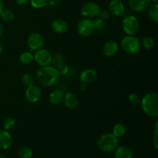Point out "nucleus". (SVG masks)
Masks as SVG:
<instances>
[{"label":"nucleus","mask_w":158,"mask_h":158,"mask_svg":"<svg viewBox=\"0 0 158 158\" xmlns=\"http://www.w3.org/2000/svg\"><path fill=\"white\" fill-rule=\"evenodd\" d=\"M60 71L53 66H41L36 73L39 83L44 86L50 87L56 84L60 80Z\"/></svg>","instance_id":"1"},{"label":"nucleus","mask_w":158,"mask_h":158,"mask_svg":"<svg viewBox=\"0 0 158 158\" xmlns=\"http://www.w3.org/2000/svg\"><path fill=\"white\" fill-rule=\"evenodd\" d=\"M141 108L144 114L152 118L158 117V94L148 93L140 101Z\"/></svg>","instance_id":"2"},{"label":"nucleus","mask_w":158,"mask_h":158,"mask_svg":"<svg viewBox=\"0 0 158 158\" xmlns=\"http://www.w3.org/2000/svg\"><path fill=\"white\" fill-rule=\"evenodd\" d=\"M118 138L113 134H104L99 137L97 146L103 152H111L118 147Z\"/></svg>","instance_id":"3"},{"label":"nucleus","mask_w":158,"mask_h":158,"mask_svg":"<svg viewBox=\"0 0 158 158\" xmlns=\"http://www.w3.org/2000/svg\"><path fill=\"white\" fill-rule=\"evenodd\" d=\"M121 47L123 51L128 54L137 53L140 49V42L138 38L134 35H126L121 41Z\"/></svg>","instance_id":"4"},{"label":"nucleus","mask_w":158,"mask_h":158,"mask_svg":"<svg viewBox=\"0 0 158 158\" xmlns=\"http://www.w3.org/2000/svg\"><path fill=\"white\" fill-rule=\"evenodd\" d=\"M122 28L127 35H134L140 29V22L134 15H127L122 21Z\"/></svg>","instance_id":"5"},{"label":"nucleus","mask_w":158,"mask_h":158,"mask_svg":"<svg viewBox=\"0 0 158 158\" xmlns=\"http://www.w3.org/2000/svg\"><path fill=\"white\" fill-rule=\"evenodd\" d=\"M95 26L93 20L90 19H83L77 24V32L80 35L88 37L94 33Z\"/></svg>","instance_id":"6"},{"label":"nucleus","mask_w":158,"mask_h":158,"mask_svg":"<svg viewBox=\"0 0 158 158\" xmlns=\"http://www.w3.org/2000/svg\"><path fill=\"white\" fill-rule=\"evenodd\" d=\"M100 11V7L97 3L94 2H86L82 6L81 15L86 19H93L97 17L99 15Z\"/></svg>","instance_id":"7"},{"label":"nucleus","mask_w":158,"mask_h":158,"mask_svg":"<svg viewBox=\"0 0 158 158\" xmlns=\"http://www.w3.org/2000/svg\"><path fill=\"white\" fill-rule=\"evenodd\" d=\"M34 60L40 66H49L52 61V56L49 50L46 49H41L36 50L33 55Z\"/></svg>","instance_id":"8"},{"label":"nucleus","mask_w":158,"mask_h":158,"mask_svg":"<svg viewBox=\"0 0 158 158\" xmlns=\"http://www.w3.org/2000/svg\"><path fill=\"white\" fill-rule=\"evenodd\" d=\"M26 98L29 103H36L41 99L42 91L40 86L35 84L27 86L26 93H25Z\"/></svg>","instance_id":"9"},{"label":"nucleus","mask_w":158,"mask_h":158,"mask_svg":"<svg viewBox=\"0 0 158 158\" xmlns=\"http://www.w3.org/2000/svg\"><path fill=\"white\" fill-rule=\"evenodd\" d=\"M44 42L43 36L38 32H34L31 34L27 40L29 47L32 50L35 51L43 48V46H44Z\"/></svg>","instance_id":"10"},{"label":"nucleus","mask_w":158,"mask_h":158,"mask_svg":"<svg viewBox=\"0 0 158 158\" xmlns=\"http://www.w3.org/2000/svg\"><path fill=\"white\" fill-rule=\"evenodd\" d=\"M151 5V0H129V6L136 12H143L148 10Z\"/></svg>","instance_id":"11"},{"label":"nucleus","mask_w":158,"mask_h":158,"mask_svg":"<svg viewBox=\"0 0 158 158\" xmlns=\"http://www.w3.org/2000/svg\"><path fill=\"white\" fill-rule=\"evenodd\" d=\"M98 78V74L97 72L94 69H87L82 71L80 75V81L83 83V84H90L94 83Z\"/></svg>","instance_id":"12"},{"label":"nucleus","mask_w":158,"mask_h":158,"mask_svg":"<svg viewBox=\"0 0 158 158\" xmlns=\"http://www.w3.org/2000/svg\"><path fill=\"white\" fill-rule=\"evenodd\" d=\"M109 12L115 16H120L124 12L125 7L120 0H111L109 3Z\"/></svg>","instance_id":"13"},{"label":"nucleus","mask_w":158,"mask_h":158,"mask_svg":"<svg viewBox=\"0 0 158 158\" xmlns=\"http://www.w3.org/2000/svg\"><path fill=\"white\" fill-rule=\"evenodd\" d=\"M103 52L107 57L115 56L119 52L118 43L114 40H110L104 44L103 47Z\"/></svg>","instance_id":"14"},{"label":"nucleus","mask_w":158,"mask_h":158,"mask_svg":"<svg viewBox=\"0 0 158 158\" xmlns=\"http://www.w3.org/2000/svg\"><path fill=\"white\" fill-rule=\"evenodd\" d=\"M12 137L6 130L0 131V149L7 150L12 146Z\"/></svg>","instance_id":"15"},{"label":"nucleus","mask_w":158,"mask_h":158,"mask_svg":"<svg viewBox=\"0 0 158 158\" xmlns=\"http://www.w3.org/2000/svg\"><path fill=\"white\" fill-rule=\"evenodd\" d=\"M63 103L68 109H74L79 104V99L75 94L67 92L63 95Z\"/></svg>","instance_id":"16"},{"label":"nucleus","mask_w":158,"mask_h":158,"mask_svg":"<svg viewBox=\"0 0 158 158\" xmlns=\"http://www.w3.org/2000/svg\"><path fill=\"white\" fill-rule=\"evenodd\" d=\"M51 28L56 33L63 34L67 31L68 24L66 20L63 19H57L52 22L51 24Z\"/></svg>","instance_id":"17"},{"label":"nucleus","mask_w":158,"mask_h":158,"mask_svg":"<svg viewBox=\"0 0 158 158\" xmlns=\"http://www.w3.org/2000/svg\"><path fill=\"white\" fill-rule=\"evenodd\" d=\"M115 158H133V151L130 148L127 146L117 147L116 148Z\"/></svg>","instance_id":"18"},{"label":"nucleus","mask_w":158,"mask_h":158,"mask_svg":"<svg viewBox=\"0 0 158 158\" xmlns=\"http://www.w3.org/2000/svg\"><path fill=\"white\" fill-rule=\"evenodd\" d=\"M63 93L60 89H56L49 95V101L52 104L58 105L63 100Z\"/></svg>","instance_id":"19"},{"label":"nucleus","mask_w":158,"mask_h":158,"mask_svg":"<svg viewBox=\"0 0 158 158\" xmlns=\"http://www.w3.org/2000/svg\"><path fill=\"white\" fill-rule=\"evenodd\" d=\"M148 15L150 19L154 23H157L158 22V4L154 3L151 5L148 9Z\"/></svg>","instance_id":"20"},{"label":"nucleus","mask_w":158,"mask_h":158,"mask_svg":"<svg viewBox=\"0 0 158 158\" xmlns=\"http://www.w3.org/2000/svg\"><path fill=\"white\" fill-rule=\"evenodd\" d=\"M126 127L124 126L123 124L122 123H116L115 125L114 126V128H113V133L112 134L115 136L116 137H121L126 134Z\"/></svg>","instance_id":"21"},{"label":"nucleus","mask_w":158,"mask_h":158,"mask_svg":"<svg viewBox=\"0 0 158 158\" xmlns=\"http://www.w3.org/2000/svg\"><path fill=\"white\" fill-rule=\"evenodd\" d=\"M1 15L2 19L4 22L8 23H10L12 22H13V20L15 19V14L10 9H3L2 12L0 14Z\"/></svg>","instance_id":"22"},{"label":"nucleus","mask_w":158,"mask_h":158,"mask_svg":"<svg viewBox=\"0 0 158 158\" xmlns=\"http://www.w3.org/2000/svg\"><path fill=\"white\" fill-rule=\"evenodd\" d=\"M20 62L25 65H29L34 61L33 54L29 52H25L21 54L19 57Z\"/></svg>","instance_id":"23"},{"label":"nucleus","mask_w":158,"mask_h":158,"mask_svg":"<svg viewBox=\"0 0 158 158\" xmlns=\"http://www.w3.org/2000/svg\"><path fill=\"white\" fill-rule=\"evenodd\" d=\"M141 44L146 49H151L155 46V40L151 36H145L142 40Z\"/></svg>","instance_id":"24"},{"label":"nucleus","mask_w":158,"mask_h":158,"mask_svg":"<svg viewBox=\"0 0 158 158\" xmlns=\"http://www.w3.org/2000/svg\"><path fill=\"white\" fill-rule=\"evenodd\" d=\"M16 126V120L13 117H7L3 121V128L6 131H10Z\"/></svg>","instance_id":"25"},{"label":"nucleus","mask_w":158,"mask_h":158,"mask_svg":"<svg viewBox=\"0 0 158 158\" xmlns=\"http://www.w3.org/2000/svg\"><path fill=\"white\" fill-rule=\"evenodd\" d=\"M19 156L20 158H32V151L28 147H23L19 151Z\"/></svg>","instance_id":"26"},{"label":"nucleus","mask_w":158,"mask_h":158,"mask_svg":"<svg viewBox=\"0 0 158 158\" xmlns=\"http://www.w3.org/2000/svg\"><path fill=\"white\" fill-rule=\"evenodd\" d=\"M31 6L35 9H42L47 6L49 0H29Z\"/></svg>","instance_id":"27"},{"label":"nucleus","mask_w":158,"mask_h":158,"mask_svg":"<svg viewBox=\"0 0 158 158\" xmlns=\"http://www.w3.org/2000/svg\"><path fill=\"white\" fill-rule=\"evenodd\" d=\"M22 82L23 83V84L26 85V86H29L31 85L34 84V82H35V80H34L33 76L31 75L29 73H25L24 75L22 77Z\"/></svg>","instance_id":"28"},{"label":"nucleus","mask_w":158,"mask_h":158,"mask_svg":"<svg viewBox=\"0 0 158 158\" xmlns=\"http://www.w3.org/2000/svg\"><path fill=\"white\" fill-rule=\"evenodd\" d=\"M128 98H129V101L133 105H137L140 103V98H139L138 95L135 93H131L129 97H128Z\"/></svg>","instance_id":"29"},{"label":"nucleus","mask_w":158,"mask_h":158,"mask_svg":"<svg viewBox=\"0 0 158 158\" xmlns=\"http://www.w3.org/2000/svg\"><path fill=\"white\" fill-rule=\"evenodd\" d=\"M94 23L95 29H97V30H103L105 28V22L101 19H97L95 21H94Z\"/></svg>","instance_id":"30"},{"label":"nucleus","mask_w":158,"mask_h":158,"mask_svg":"<svg viewBox=\"0 0 158 158\" xmlns=\"http://www.w3.org/2000/svg\"><path fill=\"white\" fill-rule=\"evenodd\" d=\"M158 122L156 121L155 126H154V144L156 149H157V134H158Z\"/></svg>","instance_id":"31"},{"label":"nucleus","mask_w":158,"mask_h":158,"mask_svg":"<svg viewBox=\"0 0 158 158\" xmlns=\"http://www.w3.org/2000/svg\"><path fill=\"white\" fill-rule=\"evenodd\" d=\"M99 16H100V19L103 20H106L110 18V12H108L107 10H101L100 9V13H99Z\"/></svg>","instance_id":"32"},{"label":"nucleus","mask_w":158,"mask_h":158,"mask_svg":"<svg viewBox=\"0 0 158 158\" xmlns=\"http://www.w3.org/2000/svg\"><path fill=\"white\" fill-rule=\"evenodd\" d=\"M61 0H49V3L48 4L51 6H56L59 2H60Z\"/></svg>","instance_id":"33"},{"label":"nucleus","mask_w":158,"mask_h":158,"mask_svg":"<svg viewBox=\"0 0 158 158\" xmlns=\"http://www.w3.org/2000/svg\"><path fill=\"white\" fill-rule=\"evenodd\" d=\"M28 2H29V0H15V2L18 5H20V6L25 5L26 3H27Z\"/></svg>","instance_id":"34"},{"label":"nucleus","mask_w":158,"mask_h":158,"mask_svg":"<svg viewBox=\"0 0 158 158\" xmlns=\"http://www.w3.org/2000/svg\"><path fill=\"white\" fill-rule=\"evenodd\" d=\"M3 33H4V26L0 23V37L3 35Z\"/></svg>","instance_id":"35"},{"label":"nucleus","mask_w":158,"mask_h":158,"mask_svg":"<svg viewBox=\"0 0 158 158\" xmlns=\"http://www.w3.org/2000/svg\"><path fill=\"white\" fill-rule=\"evenodd\" d=\"M3 9H4V2L2 0H0V14L2 12Z\"/></svg>","instance_id":"36"},{"label":"nucleus","mask_w":158,"mask_h":158,"mask_svg":"<svg viewBox=\"0 0 158 158\" xmlns=\"http://www.w3.org/2000/svg\"><path fill=\"white\" fill-rule=\"evenodd\" d=\"M2 52H3V45L2 43H1V41H0V56L2 55Z\"/></svg>","instance_id":"37"},{"label":"nucleus","mask_w":158,"mask_h":158,"mask_svg":"<svg viewBox=\"0 0 158 158\" xmlns=\"http://www.w3.org/2000/svg\"><path fill=\"white\" fill-rule=\"evenodd\" d=\"M0 158H6V156L4 155V154H1V153H0Z\"/></svg>","instance_id":"38"},{"label":"nucleus","mask_w":158,"mask_h":158,"mask_svg":"<svg viewBox=\"0 0 158 158\" xmlns=\"http://www.w3.org/2000/svg\"><path fill=\"white\" fill-rule=\"evenodd\" d=\"M151 2H154V3H158V0H151Z\"/></svg>","instance_id":"39"}]
</instances>
